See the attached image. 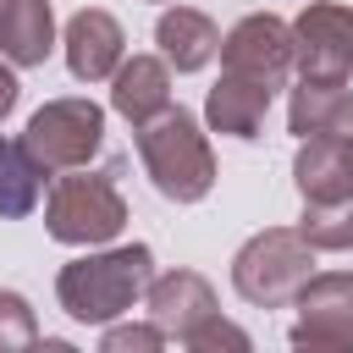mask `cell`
Here are the masks:
<instances>
[{
  "label": "cell",
  "instance_id": "1",
  "mask_svg": "<svg viewBox=\"0 0 353 353\" xmlns=\"http://www.w3.org/2000/svg\"><path fill=\"white\" fill-rule=\"evenodd\" d=\"M149 281H154V248L149 243H116V248H94L83 259L61 265L55 298L77 325H110L132 303H143Z\"/></svg>",
  "mask_w": 353,
  "mask_h": 353
},
{
  "label": "cell",
  "instance_id": "2",
  "mask_svg": "<svg viewBox=\"0 0 353 353\" xmlns=\"http://www.w3.org/2000/svg\"><path fill=\"white\" fill-rule=\"evenodd\" d=\"M132 149L143 160V176L154 182L160 199L171 204H199L210 188H215V149H210V132L193 110L171 105L160 110L154 121L132 127Z\"/></svg>",
  "mask_w": 353,
  "mask_h": 353
},
{
  "label": "cell",
  "instance_id": "3",
  "mask_svg": "<svg viewBox=\"0 0 353 353\" xmlns=\"http://www.w3.org/2000/svg\"><path fill=\"white\" fill-rule=\"evenodd\" d=\"M127 226V199L116 171H66L44 193V232L66 248H105Z\"/></svg>",
  "mask_w": 353,
  "mask_h": 353
},
{
  "label": "cell",
  "instance_id": "4",
  "mask_svg": "<svg viewBox=\"0 0 353 353\" xmlns=\"http://www.w3.org/2000/svg\"><path fill=\"white\" fill-rule=\"evenodd\" d=\"M314 276V248L303 243L298 226H265L232 254V287L254 309H281L303 292Z\"/></svg>",
  "mask_w": 353,
  "mask_h": 353
},
{
  "label": "cell",
  "instance_id": "5",
  "mask_svg": "<svg viewBox=\"0 0 353 353\" xmlns=\"http://www.w3.org/2000/svg\"><path fill=\"white\" fill-rule=\"evenodd\" d=\"M22 143L33 149V160L44 171H83L99 143H105V110L83 94H66V99H44L33 116H28V132Z\"/></svg>",
  "mask_w": 353,
  "mask_h": 353
},
{
  "label": "cell",
  "instance_id": "6",
  "mask_svg": "<svg viewBox=\"0 0 353 353\" xmlns=\"http://www.w3.org/2000/svg\"><path fill=\"white\" fill-rule=\"evenodd\" d=\"M292 72L309 83H347L353 77V6L309 0L292 17Z\"/></svg>",
  "mask_w": 353,
  "mask_h": 353
},
{
  "label": "cell",
  "instance_id": "7",
  "mask_svg": "<svg viewBox=\"0 0 353 353\" xmlns=\"http://www.w3.org/2000/svg\"><path fill=\"white\" fill-rule=\"evenodd\" d=\"M292 353H353V270H320L292 298Z\"/></svg>",
  "mask_w": 353,
  "mask_h": 353
},
{
  "label": "cell",
  "instance_id": "8",
  "mask_svg": "<svg viewBox=\"0 0 353 353\" xmlns=\"http://www.w3.org/2000/svg\"><path fill=\"white\" fill-rule=\"evenodd\" d=\"M221 72L248 77L259 88H281L292 77V22L270 17V11H248L226 39H221Z\"/></svg>",
  "mask_w": 353,
  "mask_h": 353
},
{
  "label": "cell",
  "instance_id": "9",
  "mask_svg": "<svg viewBox=\"0 0 353 353\" xmlns=\"http://www.w3.org/2000/svg\"><path fill=\"white\" fill-rule=\"evenodd\" d=\"M143 309L165 331V342H188L210 320H221V298L199 270H154V281L143 292Z\"/></svg>",
  "mask_w": 353,
  "mask_h": 353
},
{
  "label": "cell",
  "instance_id": "10",
  "mask_svg": "<svg viewBox=\"0 0 353 353\" xmlns=\"http://www.w3.org/2000/svg\"><path fill=\"white\" fill-rule=\"evenodd\" d=\"M61 50H66V72L77 83H110L116 66L127 61V33L110 11L83 6V11H72L66 33H61Z\"/></svg>",
  "mask_w": 353,
  "mask_h": 353
},
{
  "label": "cell",
  "instance_id": "11",
  "mask_svg": "<svg viewBox=\"0 0 353 353\" xmlns=\"http://www.w3.org/2000/svg\"><path fill=\"white\" fill-rule=\"evenodd\" d=\"M270 88H259V83H248V77H232V72H221L215 77V88L204 94V127L210 132H221V138H237V143H248V138H259V127H265V116H270Z\"/></svg>",
  "mask_w": 353,
  "mask_h": 353
},
{
  "label": "cell",
  "instance_id": "12",
  "mask_svg": "<svg viewBox=\"0 0 353 353\" xmlns=\"http://www.w3.org/2000/svg\"><path fill=\"white\" fill-rule=\"evenodd\" d=\"M287 132L303 138H347L353 132V88L347 83H309L298 77L287 99Z\"/></svg>",
  "mask_w": 353,
  "mask_h": 353
},
{
  "label": "cell",
  "instance_id": "13",
  "mask_svg": "<svg viewBox=\"0 0 353 353\" xmlns=\"http://www.w3.org/2000/svg\"><path fill=\"white\" fill-rule=\"evenodd\" d=\"M292 182L303 204L347 199L353 193V143L347 138H303L292 154Z\"/></svg>",
  "mask_w": 353,
  "mask_h": 353
},
{
  "label": "cell",
  "instance_id": "14",
  "mask_svg": "<svg viewBox=\"0 0 353 353\" xmlns=\"http://www.w3.org/2000/svg\"><path fill=\"white\" fill-rule=\"evenodd\" d=\"M154 44L171 72H204L221 55V28L193 6H165L154 22Z\"/></svg>",
  "mask_w": 353,
  "mask_h": 353
},
{
  "label": "cell",
  "instance_id": "15",
  "mask_svg": "<svg viewBox=\"0 0 353 353\" xmlns=\"http://www.w3.org/2000/svg\"><path fill=\"white\" fill-rule=\"evenodd\" d=\"M110 110L132 127L154 121L160 110H171V66L160 55H132L116 66L110 77Z\"/></svg>",
  "mask_w": 353,
  "mask_h": 353
},
{
  "label": "cell",
  "instance_id": "16",
  "mask_svg": "<svg viewBox=\"0 0 353 353\" xmlns=\"http://www.w3.org/2000/svg\"><path fill=\"white\" fill-rule=\"evenodd\" d=\"M50 50H55L50 0H6L0 6V55L11 66H44Z\"/></svg>",
  "mask_w": 353,
  "mask_h": 353
},
{
  "label": "cell",
  "instance_id": "17",
  "mask_svg": "<svg viewBox=\"0 0 353 353\" xmlns=\"http://www.w3.org/2000/svg\"><path fill=\"white\" fill-rule=\"evenodd\" d=\"M50 176L55 171H44L22 138H0V221L33 215L39 199L50 193Z\"/></svg>",
  "mask_w": 353,
  "mask_h": 353
},
{
  "label": "cell",
  "instance_id": "18",
  "mask_svg": "<svg viewBox=\"0 0 353 353\" xmlns=\"http://www.w3.org/2000/svg\"><path fill=\"white\" fill-rule=\"evenodd\" d=\"M298 232H303V243L314 254H347L353 248V193L347 199H325V204H303Z\"/></svg>",
  "mask_w": 353,
  "mask_h": 353
},
{
  "label": "cell",
  "instance_id": "19",
  "mask_svg": "<svg viewBox=\"0 0 353 353\" xmlns=\"http://www.w3.org/2000/svg\"><path fill=\"white\" fill-rule=\"evenodd\" d=\"M33 336H39V314H33V303H28L22 292L0 287V353H22Z\"/></svg>",
  "mask_w": 353,
  "mask_h": 353
},
{
  "label": "cell",
  "instance_id": "20",
  "mask_svg": "<svg viewBox=\"0 0 353 353\" xmlns=\"http://www.w3.org/2000/svg\"><path fill=\"white\" fill-rule=\"evenodd\" d=\"M94 353H165V331L154 320H110Z\"/></svg>",
  "mask_w": 353,
  "mask_h": 353
},
{
  "label": "cell",
  "instance_id": "21",
  "mask_svg": "<svg viewBox=\"0 0 353 353\" xmlns=\"http://www.w3.org/2000/svg\"><path fill=\"white\" fill-rule=\"evenodd\" d=\"M182 353H254V336L237 320H210L199 336L182 342Z\"/></svg>",
  "mask_w": 353,
  "mask_h": 353
},
{
  "label": "cell",
  "instance_id": "22",
  "mask_svg": "<svg viewBox=\"0 0 353 353\" xmlns=\"http://www.w3.org/2000/svg\"><path fill=\"white\" fill-rule=\"evenodd\" d=\"M17 99H22V83H17V66L0 55V121L17 110Z\"/></svg>",
  "mask_w": 353,
  "mask_h": 353
},
{
  "label": "cell",
  "instance_id": "23",
  "mask_svg": "<svg viewBox=\"0 0 353 353\" xmlns=\"http://www.w3.org/2000/svg\"><path fill=\"white\" fill-rule=\"evenodd\" d=\"M22 353H83L77 342H66V336H33Z\"/></svg>",
  "mask_w": 353,
  "mask_h": 353
},
{
  "label": "cell",
  "instance_id": "24",
  "mask_svg": "<svg viewBox=\"0 0 353 353\" xmlns=\"http://www.w3.org/2000/svg\"><path fill=\"white\" fill-rule=\"evenodd\" d=\"M347 143H353V132H347Z\"/></svg>",
  "mask_w": 353,
  "mask_h": 353
},
{
  "label": "cell",
  "instance_id": "25",
  "mask_svg": "<svg viewBox=\"0 0 353 353\" xmlns=\"http://www.w3.org/2000/svg\"><path fill=\"white\" fill-rule=\"evenodd\" d=\"M0 6H6V0H0Z\"/></svg>",
  "mask_w": 353,
  "mask_h": 353
}]
</instances>
